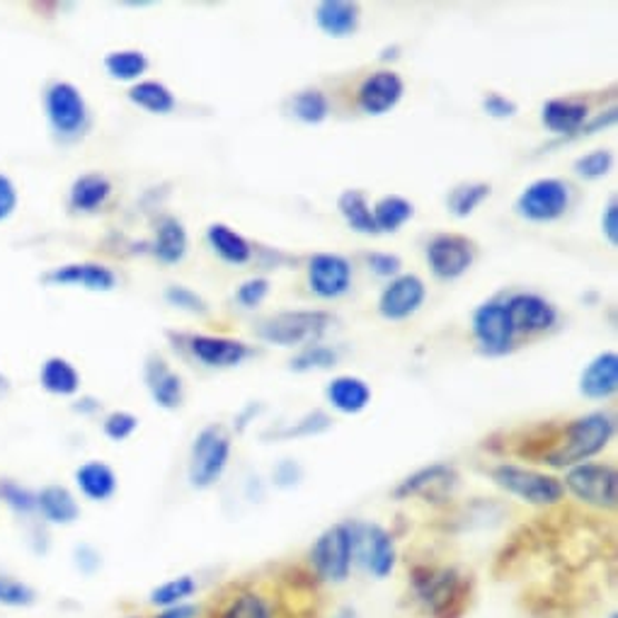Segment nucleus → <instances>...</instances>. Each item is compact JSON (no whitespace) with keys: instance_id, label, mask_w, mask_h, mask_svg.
I'll return each mask as SVG.
<instances>
[{"instance_id":"1","label":"nucleus","mask_w":618,"mask_h":618,"mask_svg":"<svg viewBox=\"0 0 618 618\" xmlns=\"http://www.w3.org/2000/svg\"><path fill=\"white\" fill-rule=\"evenodd\" d=\"M301 589L274 587L267 582H230L214 595L206 618H313L306 607L308 597Z\"/></svg>"},{"instance_id":"2","label":"nucleus","mask_w":618,"mask_h":618,"mask_svg":"<svg viewBox=\"0 0 618 618\" xmlns=\"http://www.w3.org/2000/svg\"><path fill=\"white\" fill-rule=\"evenodd\" d=\"M616 434V420L604 410L587 412V415L572 420L562 436L556 439L551 449H546L541 463L551 465V469H572L592 461L597 453L609 447Z\"/></svg>"},{"instance_id":"3","label":"nucleus","mask_w":618,"mask_h":618,"mask_svg":"<svg viewBox=\"0 0 618 618\" xmlns=\"http://www.w3.org/2000/svg\"><path fill=\"white\" fill-rule=\"evenodd\" d=\"M412 589L432 618H461L471 599V580L453 568H415Z\"/></svg>"},{"instance_id":"4","label":"nucleus","mask_w":618,"mask_h":618,"mask_svg":"<svg viewBox=\"0 0 618 618\" xmlns=\"http://www.w3.org/2000/svg\"><path fill=\"white\" fill-rule=\"evenodd\" d=\"M333 313L311 308V311H282L269 315L267 321L257 325V337L267 345H277L286 350H304L311 345H318L325 333L333 327Z\"/></svg>"},{"instance_id":"5","label":"nucleus","mask_w":618,"mask_h":618,"mask_svg":"<svg viewBox=\"0 0 618 618\" xmlns=\"http://www.w3.org/2000/svg\"><path fill=\"white\" fill-rule=\"evenodd\" d=\"M233 451L230 432L224 424H206L192 439L187 480L195 490H209L224 478Z\"/></svg>"},{"instance_id":"6","label":"nucleus","mask_w":618,"mask_h":618,"mask_svg":"<svg viewBox=\"0 0 618 618\" xmlns=\"http://www.w3.org/2000/svg\"><path fill=\"white\" fill-rule=\"evenodd\" d=\"M490 475L494 485L531 507H553L566 498V488L558 475L527 469V465L498 463Z\"/></svg>"},{"instance_id":"7","label":"nucleus","mask_w":618,"mask_h":618,"mask_svg":"<svg viewBox=\"0 0 618 618\" xmlns=\"http://www.w3.org/2000/svg\"><path fill=\"white\" fill-rule=\"evenodd\" d=\"M308 560L318 580L333 582V585L345 582L354 566L350 521H337V524L321 531L318 539H315L311 546Z\"/></svg>"},{"instance_id":"8","label":"nucleus","mask_w":618,"mask_h":618,"mask_svg":"<svg viewBox=\"0 0 618 618\" xmlns=\"http://www.w3.org/2000/svg\"><path fill=\"white\" fill-rule=\"evenodd\" d=\"M570 209V187L560 177H536L514 199V214L531 224H553Z\"/></svg>"},{"instance_id":"9","label":"nucleus","mask_w":618,"mask_h":618,"mask_svg":"<svg viewBox=\"0 0 618 618\" xmlns=\"http://www.w3.org/2000/svg\"><path fill=\"white\" fill-rule=\"evenodd\" d=\"M45 115L59 139H76L88 129L90 109L78 86L68 80H53L45 90Z\"/></svg>"},{"instance_id":"10","label":"nucleus","mask_w":618,"mask_h":618,"mask_svg":"<svg viewBox=\"0 0 618 618\" xmlns=\"http://www.w3.org/2000/svg\"><path fill=\"white\" fill-rule=\"evenodd\" d=\"M562 488L580 502L597 510H614L618 502V471L611 463L587 461L568 469Z\"/></svg>"},{"instance_id":"11","label":"nucleus","mask_w":618,"mask_h":618,"mask_svg":"<svg viewBox=\"0 0 618 618\" xmlns=\"http://www.w3.org/2000/svg\"><path fill=\"white\" fill-rule=\"evenodd\" d=\"M352 529V546H354V562L376 580H386L395 568V541L391 531L381 524H369V521H350Z\"/></svg>"},{"instance_id":"12","label":"nucleus","mask_w":618,"mask_h":618,"mask_svg":"<svg viewBox=\"0 0 618 618\" xmlns=\"http://www.w3.org/2000/svg\"><path fill=\"white\" fill-rule=\"evenodd\" d=\"M428 265L436 279H461L475 263V243L461 233H436L428 243Z\"/></svg>"},{"instance_id":"13","label":"nucleus","mask_w":618,"mask_h":618,"mask_svg":"<svg viewBox=\"0 0 618 618\" xmlns=\"http://www.w3.org/2000/svg\"><path fill=\"white\" fill-rule=\"evenodd\" d=\"M471 325H473V337L485 354L498 356V354H507L514 347L517 333L512 327L510 313H507L504 301L492 298V301H485V304H480L473 311Z\"/></svg>"},{"instance_id":"14","label":"nucleus","mask_w":618,"mask_h":618,"mask_svg":"<svg viewBox=\"0 0 618 618\" xmlns=\"http://www.w3.org/2000/svg\"><path fill=\"white\" fill-rule=\"evenodd\" d=\"M424 298H428V284H424V279L412 272H401L381 288L376 308L381 318L401 323L412 318L422 308Z\"/></svg>"},{"instance_id":"15","label":"nucleus","mask_w":618,"mask_h":618,"mask_svg":"<svg viewBox=\"0 0 618 618\" xmlns=\"http://www.w3.org/2000/svg\"><path fill=\"white\" fill-rule=\"evenodd\" d=\"M459 471L451 463H430L422 465L415 473L403 478L395 485L393 498L395 500H410L422 498L428 502H444L451 498V492L459 488Z\"/></svg>"},{"instance_id":"16","label":"nucleus","mask_w":618,"mask_h":618,"mask_svg":"<svg viewBox=\"0 0 618 618\" xmlns=\"http://www.w3.org/2000/svg\"><path fill=\"white\" fill-rule=\"evenodd\" d=\"M352 263L340 253H315L308 259V286L323 301H335L352 288Z\"/></svg>"},{"instance_id":"17","label":"nucleus","mask_w":618,"mask_h":618,"mask_svg":"<svg viewBox=\"0 0 618 618\" xmlns=\"http://www.w3.org/2000/svg\"><path fill=\"white\" fill-rule=\"evenodd\" d=\"M405 95V80L391 68H379L369 73L356 88V105L369 117H383L401 105Z\"/></svg>"},{"instance_id":"18","label":"nucleus","mask_w":618,"mask_h":618,"mask_svg":"<svg viewBox=\"0 0 618 618\" xmlns=\"http://www.w3.org/2000/svg\"><path fill=\"white\" fill-rule=\"evenodd\" d=\"M517 335L546 333L558 323V308L536 292H517L504 301Z\"/></svg>"},{"instance_id":"19","label":"nucleus","mask_w":618,"mask_h":618,"mask_svg":"<svg viewBox=\"0 0 618 618\" xmlns=\"http://www.w3.org/2000/svg\"><path fill=\"white\" fill-rule=\"evenodd\" d=\"M185 347L199 364L209 369H233L253 356V347L247 342L226 335H189Z\"/></svg>"},{"instance_id":"20","label":"nucleus","mask_w":618,"mask_h":618,"mask_svg":"<svg viewBox=\"0 0 618 618\" xmlns=\"http://www.w3.org/2000/svg\"><path fill=\"white\" fill-rule=\"evenodd\" d=\"M47 286H76L88 292L107 294L117 286V272L102 263H66L41 274Z\"/></svg>"},{"instance_id":"21","label":"nucleus","mask_w":618,"mask_h":618,"mask_svg":"<svg viewBox=\"0 0 618 618\" xmlns=\"http://www.w3.org/2000/svg\"><path fill=\"white\" fill-rule=\"evenodd\" d=\"M146 389L163 410H177L185 403V381L160 354H150L144 364Z\"/></svg>"},{"instance_id":"22","label":"nucleus","mask_w":618,"mask_h":618,"mask_svg":"<svg viewBox=\"0 0 618 618\" xmlns=\"http://www.w3.org/2000/svg\"><path fill=\"white\" fill-rule=\"evenodd\" d=\"M589 119V105L582 98H551L541 107V124L556 134L572 139Z\"/></svg>"},{"instance_id":"23","label":"nucleus","mask_w":618,"mask_h":618,"mask_svg":"<svg viewBox=\"0 0 618 618\" xmlns=\"http://www.w3.org/2000/svg\"><path fill=\"white\" fill-rule=\"evenodd\" d=\"M313 20L325 37L347 39L360 30L362 10L360 3H352V0H321L313 10Z\"/></svg>"},{"instance_id":"24","label":"nucleus","mask_w":618,"mask_h":618,"mask_svg":"<svg viewBox=\"0 0 618 618\" xmlns=\"http://www.w3.org/2000/svg\"><path fill=\"white\" fill-rule=\"evenodd\" d=\"M618 389V354L614 350L599 352L582 369L580 393L587 401H607Z\"/></svg>"},{"instance_id":"25","label":"nucleus","mask_w":618,"mask_h":618,"mask_svg":"<svg viewBox=\"0 0 618 618\" xmlns=\"http://www.w3.org/2000/svg\"><path fill=\"white\" fill-rule=\"evenodd\" d=\"M325 398L330 408L337 410L340 415H360L371 405L374 391L362 376L340 374L325 386Z\"/></svg>"},{"instance_id":"26","label":"nucleus","mask_w":618,"mask_h":618,"mask_svg":"<svg viewBox=\"0 0 618 618\" xmlns=\"http://www.w3.org/2000/svg\"><path fill=\"white\" fill-rule=\"evenodd\" d=\"M73 480L78 492L90 502H109L119 490V478L115 469L100 459L80 463L73 473Z\"/></svg>"},{"instance_id":"27","label":"nucleus","mask_w":618,"mask_h":618,"mask_svg":"<svg viewBox=\"0 0 618 618\" xmlns=\"http://www.w3.org/2000/svg\"><path fill=\"white\" fill-rule=\"evenodd\" d=\"M37 514L45 524L71 527L80 519V502L66 485H45L37 492Z\"/></svg>"},{"instance_id":"28","label":"nucleus","mask_w":618,"mask_h":618,"mask_svg":"<svg viewBox=\"0 0 618 618\" xmlns=\"http://www.w3.org/2000/svg\"><path fill=\"white\" fill-rule=\"evenodd\" d=\"M112 180L105 173H82L68 189V206L78 214H92L112 197Z\"/></svg>"},{"instance_id":"29","label":"nucleus","mask_w":618,"mask_h":618,"mask_svg":"<svg viewBox=\"0 0 618 618\" xmlns=\"http://www.w3.org/2000/svg\"><path fill=\"white\" fill-rule=\"evenodd\" d=\"M189 247L187 228L177 216H163L156 224V238L150 243V253L160 265L183 263Z\"/></svg>"},{"instance_id":"30","label":"nucleus","mask_w":618,"mask_h":618,"mask_svg":"<svg viewBox=\"0 0 618 618\" xmlns=\"http://www.w3.org/2000/svg\"><path fill=\"white\" fill-rule=\"evenodd\" d=\"M206 245L224 259L226 265L241 267L253 259V243L228 224H212L206 228Z\"/></svg>"},{"instance_id":"31","label":"nucleus","mask_w":618,"mask_h":618,"mask_svg":"<svg viewBox=\"0 0 618 618\" xmlns=\"http://www.w3.org/2000/svg\"><path fill=\"white\" fill-rule=\"evenodd\" d=\"M80 371L73 362H68L66 356H49L39 369V386L45 389L49 395L59 398H71L80 391Z\"/></svg>"},{"instance_id":"32","label":"nucleus","mask_w":618,"mask_h":618,"mask_svg":"<svg viewBox=\"0 0 618 618\" xmlns=\"http://www.w3.org/2000/svg\"><path fill=\"white\" fill-rule=\"evenodd\" d=\"M127 98L131 105L144 109V112L160 115V117L175 112V107H177L175 92L165 86L163 80H150V78L134 82L127 92Z\"/></svg>"},{"instance_id":"33","label":"nucleus","mask_w":618,"mask_h":618,"mask_svg":"<svg viewBox=\"0 0 618 618\" xmlns=\"http://www.w3.org/2000/svg\"><path fill=\"white\" fill-rule=\"evenodd\" d=\"M337 212L354 233H362V236H379L374 214H371V204L364 189L340 192Z\"/></svg>"},{"instance_id":"34","label":"nucleus","mask_w":618,"mask_h":618,"mask_svg":"<svg viewBox=\"0 0 618 618\" xmlns=\"http://www.w3.org/2000/svg\"><path fill=\"white\" fill-rule=\"evenodd\" d=\"M333 430V418L325 410H311L298 420L282 424V428H272L263 434V439H274V442H292V439H311L321 436Z\"/></svg>"},{"instance_id":"35","label":"nucleus","mask_w":618,"mask_h":618,"mask_svg":"<svg viewBox=\"0 0 618 618\" xmlns=\"http://www.w3.org/2000/svg\"><path fill=\"white\" fill-rule=\"evenodd\" d=\"M379 233H398L415 216V204L403 195H383L371 206Z\"/></svg>"},{"instance_id":"36","label":"nucleus","mask_w":618,"mask_h":618,"mask_svg":"<svg viewBox=\"0 0 618 618\" xmlns=\"http://www.w3.org/2000/svg\"><path fill=\"white\" fill-rule=\"evenodd\" d=\"M105 71L112 80L119 82H139L144 80L146 71H148V57L141 49H117V51H109L105 57Z\"/></svg>"},{"instance_id":"37","label":"nucleus","mask_w":618,"mask_h":618,"mask_svg":"<svg viewBox=\"0 0 618 618\" xmlns=\"http://www.w3.org/2000/svg\"><path fill=\"white\" fill-rule=\"evenodd\" d=\"M197 580L192 575H177L170 577L168 582L158 585L156 589H150L148 595V604L156 609H165V607H177V604H185L192 597L197 595Z\"/></svg>"},{"instance_id":"38","label":"nucleus","mask_w":618,"mask_h":618,"mask_svg":"<svg viewBox=\"0 0 618 618\" xmlns=\"http://www.w3.org/2000/svg\"><path fill=\"white\" fill-rule=\"evenodd\" d=\"M492 187L488 183H461L449 192L447 206L457 218H469L480 204L490 199Z\"/></svg>"},{"instance_id":"39","label":"nucleus","mask_w":618,"mask_h":618,"mask_svg":"<svg viewBox=\"0 0 618 618\" xmlns=\"http://www.w3.org/2000/svg\"><path fill=\"white\" fill-rule=\"evenodd\" d=\"M292 112L298 121L311 124H323L330 117V100L321 88H306L294 95L292 100Z\"/></svg>"},{"instance_id":"40","label":"nucleus","mask_w":618,"mask_h":618,"mask_svg":"<svg viewBox=\"0 0 618 618\" xmlns=\"http://www.w3.org/2000/svg\"><path fill=\"white\" fill-rule=\"evenodd\" d=\"M39 601L37 589L16 575L0 572V607L6 609H32Z\"/></svg>"},{"instance_id":"41","label":"nucleus","mask_w":618,"mask_h":618,"mask_svg":"<svg viewBox=\"0 0 618 618\" xmlns=\"http://www.w3.org/2000/svg\"><path fill=\"white\" fill-rule=\"evenodd\" d=\"M340 360V354L333 347H325V345H311L298 350V354L294 356L292 362H288V369L296 371V374H308V371H325V369H333Z\"/></svg>"},{"instance_id":"42","label":"nucleus","mask_w":618,"mask_h":618,"mask_svg":"<svg viewBox=\"0 0 618 618\" xmlns=\"http://www.w3.org/2000/svg\"><path fill=\"white\" fill-rule=\"evenodd\" d=\"M614 168V154L609 148H595L589 150V154L577 156L572 163V170L577 173V177H582L587 183H595L601 180V177H607Z\"/></svg>"},{"instance_id":"43","label":"nucleus","mask_w":618,"mask_h":618,"mask_svg":"<svg viewBox=\"0 0 618 618\" xmlns=\"http://www.w3.org/2000/svg\"><path fill=\"white\" fill-rule=\"evenodd\" d=\"M0 502L8 504L20 517L37 514V492L20 485L18 480H0Z\"/></svg>"},{"instance_id":"44","label":"nucleus","mask_w":618,"mask_h":618,"mask_svg":"<svg viewBox=\"0 0 618 618\" xmlns=\"http://www.w3.org/2000/svg\"><path fill=\"white\" fill-rule=\"evenodd\" d=\"M163 298L168 301V304L177 311H185L192 315H206L209 313V306H206V301L195 292V288L183 286V284H170L165 288Z\"/></svg>"},{"instance_id":"45","label":"nucleus","mask_w":618,"mask_h":618,"mask_svg":"<svg viewBox=\"0 0 618 618\" xmlns=\"http://www.w3.org/2000/svg\"><path fill=\"white\" fill-rule=\"evenodd\" d=\"M139 430V418L134 415L129 410H115L102 420V432L107 439L112 442H127L129 436H134V432Z\"/></svg>"},{"instance_id":"46","label":"nucleus","mask_w":618,"mask_h":618,"mask_svg":"<svg viewBox=\"0 0 618 618\" xmlns=\"http://www.w3.org/2000/svg\"><path fill=\"white\" fill-rule=\"evenodd\" d=\"M269 279L267 277H251V279H245L238 288H236V301L247 308V311H253L257 308L263 301L269 296Z\"/></svg>"},{"instance_id":"47","label":"nucleus","mask_w":618,"mask_h":618,"mask_svg":"<svg viewBox=\"0 0 618 618\" xmlns=\"http://www.w3.org/2000/svg\"><path fill=\"white\" fill-rule=\"evenodd\" d=\"M366 265L381 279H393L403 272V259L395 253H369Z\"/></svg>"},{"instance_id":"48","label":"nucleus","mask_w":618,"mask_h":618,"mask_svg":"<svg viewBox=\"0 0 618 618\" xmlns=\"http://www.w3.org/2000/svg\"><path fill=\"white\" fill-rule=\"evenodd\" d=\"M301 480H304V469H301L298 461L282 459L277 465H274L272 483L277 485L279 490H292L301 483Z\"/></svg>"},{"instance_id":"49","label":"nucleus","mask_w":618,"mask_h":618,"mask_svg":"<svg viewBox=\"0 0 618 618\" xmlns=\"http://www.w3.org/2000/svg\"><path fill=\"white\" fill-rule=\"evenodd\" d=\"M483 112L492 119H512L519 112V107L512 98H507V95L492 90L483 98Z\"/></svg>"},{"instance_id":"50","label":"nucleus","mask_w":618,"mask_h":618,"mask_svg":"<svg viewBox=\"0 0 618 618\" xmlns=\"http://www.w3.org/2000/svg\"><path fill=\"white\" fill-rule=\"evenodd\" d=\"M20 204V192L18 185L12 183V177L0 173V224L8 222V218L18 212Z\"/></svg>"},{"instance_id":"51","label":"nucleus","mask_w":618,"mask_h":618,"mask_svg":"<svg viewBox=\"0 0 618 618\" xmlns=\"http://www.w3.org/2000/svg\"><path fill=\"white\" fill-rule=\"evenodd\" d=\"M73 566L80 575H95L102 568V556L95 546L90 543H78L73 548Z\"/></svg>"},{"instance_id":"52","label":"nucleus","mask_w":618,"mask_h":618,"mask_svg":"<svg viewBox=\"0 0 618 618\" xmlns=\"http://www.w3.org/2000/svg\"><path fill=\"white\" fill-rule=\"evenodd\" d=\"M601 233H604V238L609 241V245L616 247V243H618V202H616V197H611L609 204L604 206Z\"/></svg>"},{"instance_id":"53","label":"nucleus","mask_w":618,"mask_h":618,"mask_svg":"<svg viewBox=\"0 0 618 618\" xmlns=\"http://www.w3.org/2000/svg\"><path fill=\"white\" fill-rule=\"evenodd\" d=\"M199 616V607L197 604H177V607H165V609H158L154 616L150 618H197Z\"/></svg>"},{"instance_id":"54","label":"nucleus","mask_w":618,"mask_h":618,"mask_svg":"<svg viewBox=\"0 0 618 618\" xmlns=\"http://www.w3.org/2000/svg\"><path fill=\"white\" fill-rule=\"evenodd\" d=\"M100 408H102V403L98 401V398H92V395L80 398L78 403H73V410L80 412V415H92V412H98Z\"/></svg>"},{"instance_id":"55","label":"nucleus","mask_w":618,"mask_h":618,"mask_svg":"<svg viewBox=\"0 0 618 618\" xmlns=\"http://www.w3.org/2000/svg\"><path fill=\"white\" fill-rule=\"evenodd\" d=\"M30 546H32V551H35L37 556H45V553L49 551V536H47L45 531L35 529V531H32V539H30Z\"/></svg>"},{"instance_id":"56","label":"nucleus","mask_w":618,"mask_h":618,"mask_svg":"<svg viewBox=\"0 0 618 618\" xmlns=\"http://www.w3.org/2000/svg\"><path fill=\"white\" fill-rule=\"evenodd\" d=\"M259 410H263V405H259V403L255 405V403H253V405H247V408L241 412V415L236 418V422H238V432H243V430H245V424L251 422L253 418H257V412H259Z\"/></svg>"},{"instance_id":"57","label":"nucleus","mask_w":618,"mask_h":618,"mask_svg":"<svg viewBox=\"0 0 618 618\" xmlns=\"http://www.w3.org/2000/svg\"><path fill=\"white\" fill-rule=\"evenodd\" d=\"M8 391H10V379L0 371V398H3Z\"/></svg>"},{"instance_id":"58","label":"nucleus","mask_w":618,"mask_h":618,"mask_svg":"<svg viewBox=\"0 0 618 618\" xmlns=\"http://www.w3.org/2000/svg\"><path fill=\"white\" fill-rule=\"evenodd\" d=\"M121 618H141V616H121Z\"/></svg>"}]
</instances>
